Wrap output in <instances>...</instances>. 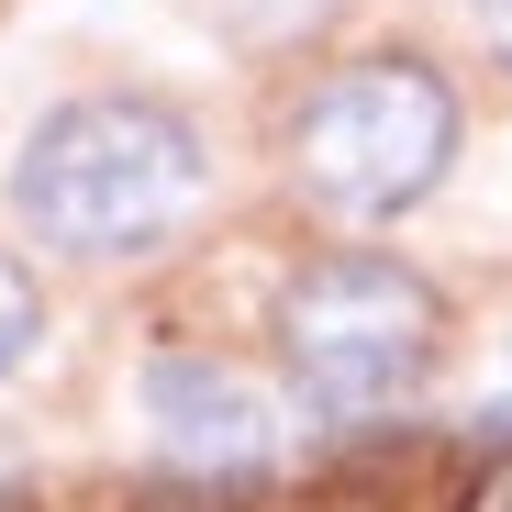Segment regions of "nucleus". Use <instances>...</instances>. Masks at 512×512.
Instances as JSON below:
<instances>
[{
  "mask_svg": "<svg viewBox=\"0 0 512 512\" xmlns=\"http://www.w3.org/2000/svg\"><path fill=\"white\" fill-rule=\"evenodd\" d=\"M201 190H212V156H201L190 112H167L145 90L45 112L12 167V212L56 256H145L201 212Z\"/></svg>",
  "mask_w": 512,
  "mask_h": 512,
  "instance_id": "obj_1",
  "label": "nucleus"
},
{
  "mask_svg": "<svg viewBox=\"0 0 512 512\" xmlns=\"http://www.w3.org/2000/svg\"><path fill=\"white\" fill-rule=\"evenodd\" d=\"M446 156H457V90H446L423 56H401V45L323 67L312 101H301V123H290L301 190H312L323 212H346V223L412 212L423 190L446 179Z\"/></svg>",
  "mask_w": 512,
  "mask_h": 512,
  "instance_id": "obj_2",
  "label": "nucleus"
},
{
  "mask_svg": "<svg viewBox=\"0 0 512 512\" xmlns=\"http://www.w3.org/2000/svg\"><path fill=\"white\" fill-rule=\"evenodd\" d=\"M423 357H435V290H423L401 256H312V268L279 290V368H290V401L312 423H368L390 412Z\"/></svg>",
  "mask_w": 512,
  "mask_h": 512,
  "instance_id": "obj_3",
  "label": "nucleus"
},
{
  "mask_svg": "<svg viewBox=\"0 0 512 512\" xmlns=\"http://www.w3.org/2000/svg\"><path fill=\"white\" fill-rule=\"evenodd\" d=\"M145 412H156V446L179 468H256L279 446V412L256 401L223 357H156L145 368Z\"/></svg>",
  "mask_w": 512,
  "mask_h": 512,
  "instance_id": "obj_4",
  "label": "nucleus"
},
{
  "mask_svg": "<svg viewBox=\"0 0 512 512\" xmlns=\"http://www.w3.org/2000/svg\"><path fill=\"white\" fill-rule=\"evenodd\" d=\"M34 334H45V290H34V268H23V256L0 245V379L34 357Z\"/></svg>",
  "mask_w": 512,
  "mask_h": 512,
  "instance_id": "obj_5",
  "label": "nucleus"
},
{
  "mask_svg": "<svg viewBox=\"0 0 512 512\" xmlns=\"http://www.w3.org/2000/svg\"><path fill=\"white\" fill-rule=\"evenodd\" d=\"M457 512H512V457H501V468H490V479H479V490H468Z\"/></svg>",
  "mask_w": 512,
  "mask_h": 512,
  "instance_id": "obj_6",
  "label": "nucleus"
},
{
  "mask_svg": "<svg viewBox=\"0 0 512 512\" xmlns=\"http://www.w3.org/2000/svg\"><path fill=\"white\" fill-rule=\"evenodd\" d=\"M479 34H490V56L512 67V0H479Z\"/></svg>",
  "mask_w": 512,
  "mask_h": 512,
  "instance_id": "obj_7",
  "label": "nucleus"
}]
</instances>
